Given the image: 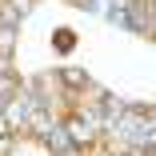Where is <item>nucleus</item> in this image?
Masks as SVG:
<instances>
[{
	"mask_svg": "<svg viewBox=\"0 0 156 156\" xmlns=\"http://www.w3.org/2000/svg\"><path fill=\"white\" fill-rule=\"evenodd\" d=\"M68 128H72V140H88V136H84V132H88V128H84V120H72Z\"/></svg>",
	"mask_w": 156,
	"mask_h": 156,
	"instance_id": "obj_1",
	"label": "nucleus"
}]
</instances>
